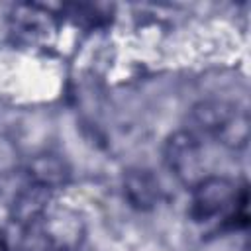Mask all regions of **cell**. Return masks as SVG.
<instances>
[{
    "label": "cell",
    "instance_id": "cell-1",
    "mask_svg": "<svg viewBox=\"0 0 251 251\" xmlns=\"http://www.w3.org/2000/svg\"><path fill=\"white\" fill-rule=\"evenodd\" d=\"M190 216L196 222L222 218L231 227L247 226V188L226 176H204L192 186Z\"/></svg>",
    "mask_w": 251,
    "mask_h": 251
},
{
    "label": "cell",
    "instance_id": "cell-4",
    "mask_svg": "<svg viewBox=\"0 0 251 251\" xmlns=\"http://www.w3.org/2000/svg\"><path fill=\"white\" fill-rule=\"evenodd\" d=\"M37 222L41 224L43 241L51 251H76L80 247L84 227L75 212L67 208L45 210Z\"/></svg>",
    "mask_w": 251,
    "mask_h": 251
},
{
    "label": "cell",
    "instance_id": "cell-2",
    "mask_svg": "<svg viewBox=\"0 0 251 251\" xmlns=\"http://www.w3.org/2000/svg\"><path fill=\"white\" fill-rule=\"evenodd\" d=\"M192 122L204 133L214 135L227 147L247 143V114L226 102H202L192 112Z\"/></svg>",
    "mask_w": 251,
    "mask_h": 251
},
{
    "label": "cell",
    "instance_id": "cell-6",
    "mask_svg": "<svg viewBox=\"0 0 251 251\" xmlns=\"http://www.w3.org/2000/svg\"><path fill=\"white\" fill-rule=\"evenodd\" d=\"M67 175L69 173L65 169V163L55 155H41L29 167L31 184H37L45 190L61 186L67 180Z\"/></svg>",
    "mask_w": 251,
    "mask_h": 251
},
{
    "label": "cell",
    "instance_id": "cell-5",
    "mask_svg": "<svg viewBox=\"0 0 251 251\" xmlns=\"http://www.w3.org/2000/svg\"><path fill=\"white\" fill-rule=\"evenodd\" d=\"M124 186L127 200L137 208H151L159 198V184L149 171H129Z\"/></svg>",
    "mask_w": 251,
    "mask_h": 251
},
{
    "label": "cell",
    "instance_id": "cell-3",
    "mask_svg": "<svg viewBox=\"0 0 251 251\" xmlns=\"http://www.w3.org/2000/svg\"><path fill=\"white\" fill-rule=\"evenodd\" d=\"M165 161L178 180L194 186L206 175H202V151L200 141L192 131L175 133L165 147Z\"/></svg>",
    "mask_w": 251,
    "mask_h": 251
}]
</instances>
